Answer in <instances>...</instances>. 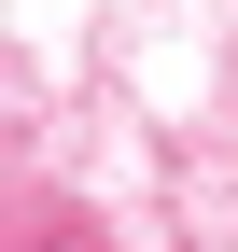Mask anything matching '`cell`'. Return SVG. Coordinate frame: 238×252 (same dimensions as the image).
<instances>
[{
    "mask_svg": "<svg viewBox=\"0 0 238 252\" xmlns=\"http://www.w3.org/2000/svg\"><path fill=\"white\" fill-rule=\"evenodd\" d=\"M28 252H112V238H84V224H42V238H28Z\"/></svg>",
    "mask_w": 238,
    "mask_h": 252,
    "instance_id": "6da1fadb",
    "label": "cell"
}]
</instances>
